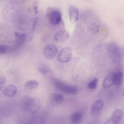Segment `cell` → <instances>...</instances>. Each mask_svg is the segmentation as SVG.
I'll return each mask as SVG.
<instances>
[{
	"instance_id": "cell-1",
	"label": "cell",
	"mask_w": 124,
	"mask_h": 124,
	"mask_svg": "<svg viewBox=\"0 0 124 124\" xmlns=\"http://www.w3.org/2000/svg\"><path fill=\"white\" fill-rule=\"evenodd\" d=\"M52 80L54 86L60 91L72 95L78 93V90L75 87L67 84L57 79L53 78Z\"/></svg>"
},
{
	"instance_id": "cell-2",
	"label": "cell",
	"mask_w": 124,
	"mask_h": 124,
	"mask_svg": "<svg viewBox=\"0 0 124 124\" xmlns=\"http://www.w3.org/2000/svg\"><path fill=\"white\" fill-rule=\"evenodd\" d=\"M72 56V52L71 49L69 48L66 47L59 51L57 54V59L59 62L65 63L70 61Z\"/></svg>"
},
{
	"instance_id": "cell-3",
	"label": "cell",
	"mask_w": 124,
	"mask_h": 124,
	"mask_svg": "<svg viewBox=\"0 0 124 124\" xmlns=\"http://www.w3.org/2000/svg\"><path fill=\"white\" fill-rule=\"evenodd\" d=\"M58 51V48L56 46L50 44L44 47L43 51V55L46 58L51 59L55 57Z\"/></svg>"
},
{
	"instance_id": "cell-4",
	"label": "cell",
	"mask_w": 124,
	"mask_h": 124,
	"mask_svg": "<svg viewBox=\"0 0 124 124\" xmlns=\"http://www.w3.org/2000/svg\"><path fill=\"white\" fill-rule=\"evenodd\" d=\"M104 107L103 102L100 100H97L92 104L90 108L91 115L93 116L99 115L102 111Z\"/></svg>"
},
{
	"instance_id": "cell-5",
	"label": "cell",
	"mask_w": 124,
	"mask_h": 124,
	"mask_svg": "<svg viewBox=\"0 0 124 124\" xmlns=\"http://www.w3.org/2000/svg\"><path fill=\"white\" fill-rule=\"evenodd\" d=\"M108 49V54L111 59L115 62H119L121 59V54L119 49L117 46H111Z\"/></svg>"
},
{
	"instance_id": "cell-6",
	"label": "cell",
	"mask_w": 124,
	"mask_h": 124,
	"mask_svg": "<svg viewBox=\"0 0 124 124\" xmlns=\"http://www.w3.org/2000/svg\"><path fill=\"white\" fill-rule=\"evenodd\" d=\"M116 83V73L112 72L109 74L104 78L102 84L104 88H109L115 85Z\"/></svg>"
},
{
	"instance_id": "cell-7",
	"label": "cell",
	"mask_w": 124,
	"mask_h": 124,
	"mask_svg": "<svg viewBox=\"0 0 124 124\" xmlns=\"http://www.w3.org/2000/svg\"><path fill=\"white\" fill-rule=\"evenodd\" d=\"M49 19L50 22L54 25L58 24L62 19V15L61 13L58 10H53L50 13Z\"/></svg>"
},
{
	"instance_id": "cell-8",
	"label": "cell",
	"mask_w": 124,
	"mask_h": 124,
	"mask_svg": "<svg viewBox=\"0 0 124 124\" xmlns=\"http://www.w3.org/2000/svg\"><path fill=\"white\" fill-rule=\"evenodd\" d=\"M68 13L71 23H76L79 17V11L78 8L74 5L70 6L69 8Z\"/></svg>"
},
{
	"instance_id": "cell-9",
	"label": "cell",
	"mask_w": 124,
	"mask_h": 124,
	"mask_svg": "<svg viewBox=\"0 0 124 124\" xmlns=\"http://www.w3.org/2000/svg\"><path fill=\"white\" fill-rule=\"evenodd\" d=\"M17 92V88L14 85H9L6 86L2 91L3 94L8 97H12L16 94Z\"/></svg>"
},
{
	"instance_id": "cell-10",
	"label": "cell",
	"mask_w": 124,
	"mask_h": 124,
	"mask_svg": "<svg viewBox=\"0 0 124 124\" xmlns=\"http://www.w3.org/2000/svg\"><path fill=\"white\" fill-rule=\"evenodd\" d=\"M40 107V103L39 100L35 98L32 97L28 109V111L34 113L39 110Z\"/></svg>"
},
{
	"instance_id": "cell-11",
	"label": "cell",
	"mask_w": 124,
	"mask_h": 124,
	"mask_svg": "<svg viewBox=\"0 0 124 124\" xmlns=\"http://www.w3.org/2000/svg\"><path fill=\"white\" fill-rule=\"evenodd\" d=\"M69 37V33L66 31L62 30L57 32L55 34V40L57 42H63L67 39Z\"/></svg>"
},
{
	"instance_id": "cell-12",
	"label": "cell",
	"mask_w": 124,
	"mask_h": 124,
	"mask_svg": "<svg viewBox=\"0 0 124 124\" xmlns=\"http://www.w3.org/2000/svg\"><path fill=\"white\" fill-rule=\"evenodd\" d=\"M32 97L27 95L23 96L21 98L20 104L21 108L24 111H28L29 107Z\"/></svg>"
},
{
	"instance_id": "cell-13",
	"label": "cell",
	"mask_w": 124,
	"mask_h": 124,
	"mask_svg": "<svg viewBox=\"0 0 124 124\" xmlns=\"http://www.w3.org/2000/svg\"><path fill=\"white\" fill-rule=\"evenodd\" d=\"M51 101L56 104H60L64 101L63 97L61 94L58 93H54L51 94L50 97Z\"/></svg>"
},
{
	"instance_id": "cell-14",
	"label": "cell",
	"mask_w": 124,
	"mask_h": 124,
	"mask_svg": "<svg viewBox=\"0 0 124 124\" xmlns=\"http://www.w3.org/2000/svg\"><path fill=\"white\" fill-rule=\"evenodd\" d=\"M82 117V114L80 111H77L73 113L71 117V122L74 124L79 123L81 121Z\"/></svg>"
},
{
	"instance_id": "cell-15",
	"label": "cell",
	"mask_w": 124,
	"mask_h": 124,
	"mask_svg": "<svg viewBox=\"0 0 124 124\" xmlns=\"http://www.w3.org/2000/svg\"><path fill=\"white\" fill-rule=\"evenodd\" d=\"M39 85V84L37 82L34 80H31L25 83L24 88L27 91H32L36 89Z\"/></svg>"
},
{
	"instance_id": "cell-16",
	"label": "cell",
	"mask_w": 124,
	"mask_h": 124,
	"mask_svg": "<svg viewBox=\"0 0 124 124\" xmlns=\"http://www.w3.org/2000/svg\"><path fill=\"white\" fill-rule=\"evenodd\" d=\"M122 111L119 109H116L113 112L112 116L110 119L114 123H118L120 122L122 118Z\"/></svg>"
},
{
	"instance_id": "cell-17",
	"label": "cell",
	"mask_w": 124,
	"mask_h": 124,
	"mask_svg": "<svg viewBox=\"0 0 124 124\" xmlns=\"http://www.w3.org/2000/svg\"><path fill=\"white\" fill-rule=\"evenodd\" d=\"M116 83L115 85H120L122 84L123 79L122 72L120 71L116 72Z\"/></svg>"
},
{
	"instance_id": "cell-18",
	"label": "cell",
	"mask_w": 124,
	"mask_h": 124,
	"mask_svg": "<svg viewBox=\"0 0 124 124\" xmlns=\"http://www.w3.org/2000/svg\"><path fill=\"white\" fill-rule=\"evenodd\" d=\"M38 70L44 75L46 74L49 71L48 68L46 65L41 64L40 65L38 68Z\"/></svg>"
},
{
	"instance_id": "cell-19",
	"label": "cell",
	"mask_w": 124,
	"mask_h": 124,
	"mask_svg": "<svg viewBox=\"0 0 124 124\" xmlns=\"http://www.w3.org/2000/svg\"><path fill=\"white\" fill-rule=\"evenodd\" d=\"M98 79L95 78L91 81L88 84V88L91 89H96L97 86Z\"/></svg>"
},
{
	"instance_id": "cell-20",
	"label": "cell",
	"mask_w": 124,
	"mask_h": 124,
	"mask_svg": "<svg viewBox=\"0 0 124 124\" xmlns=\"http://www.w3.org/2000/svg\"><path fill=\"white\" fill-rule=\"evenodd\" d=\"M6 77L3 76H0V91L4 87L6 84Z\"/></svg>"
},
{
	"instance_id": "cell-21",
	"label": "cell",
	"mask_w": 124,
	"mask_h": 124,
	"mask_svg": "<svg viewBox=\"0 0 124 124\" xmlns=\"http://www.w3.org/2000/svg\"><path fill=\"white\" fill-rule=\"evenodd\" d=\"M14 33L15 36L19 38H24L26 36L25 34L17 31H15Z\"/></svg>"
},
{
	"instance_id": "cell-22",
	"label": "cell",
	"mask_w": 124,
	"mask_h": 124,
	"mask_svg": "<svg viewBox=\"0 0 124 124\" xmlns=\"http://www.w3.org/2000/svg\"><path fill=\"white\" fill-rule=\"evenodd\" d=\"M6 47L5 46L3 45H0V54H3L5 53Z\"/></svg>"
},
{
	"instance_id": "cell-23",
	"label": "cell",
	"mask_w": 124,
	"mask_h": 124,
	"mask_svg": "<svg viewBox=\"0 0 124 124\" xmlns=\"http://www.w3.org/2000/svg\"><path fill=\"white\" fill-rule=\"evenodd\" d=\"M35 6L34 7V8L35 10V13H37L38 12L37 11V5Z\"/></svg>"
},
{
	"instance_id": "cell-24",
	"label": "cell",
	"mask_w": 124,
	"mask_h": 124,
	"mask_svg": "<svg viewBox=\"0 0 124 124\" xmlns=\"http://www.w3.org/2000/svg\"><path fill=\"white\" fill-rule=\"evenodd\" d=\"M104 124H109L107 123H106V122H105V123ZM118 124H121L120 123H119Z\"/></svg>"
}]
</instances>
